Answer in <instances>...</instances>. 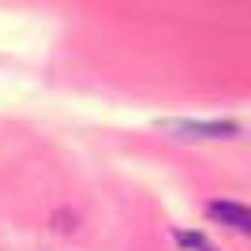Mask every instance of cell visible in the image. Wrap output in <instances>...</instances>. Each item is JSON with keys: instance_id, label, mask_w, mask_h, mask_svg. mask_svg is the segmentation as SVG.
Masks as SVG:
<instances>
[{"instance_id": "cell-2", "label": "cell", "mask_w": 251, "mask_h": 251, "mask_svg": "<svg viewBox=\"0 0 251 251\" xmlns=\"http://www.w3.org/2000/svg\"><path fill=\"white\" fill-rule=\"evenodd\" d=\"M169 131H184V135H232L236 124H188V120H165Z\"/></svg>"}, {"instance_id": "cell-1", "label": "cell", "mask_w": 251, "mask_h": 251, "mask_svg": "<svg viewBox=\"0 0 251 251\" xmlns=\"http://www.w3.org/2000/svg\"><path fill=\"white\" fill-rule=\"evenodd\" d=\"M210 218L225 221V225H232V229H240L251 236V210L248 206H236V202H214L210 206Z\"/></svg>"}]
</instances>
